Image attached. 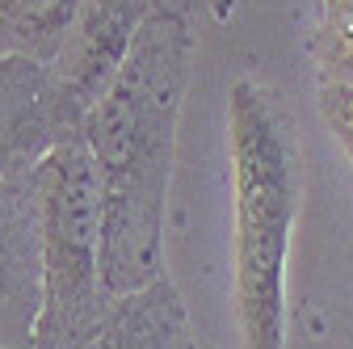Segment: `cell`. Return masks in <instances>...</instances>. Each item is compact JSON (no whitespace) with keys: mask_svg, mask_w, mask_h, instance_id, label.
I'll return each mask as SVG.
<instances>
[{"mask_svg":"<svg viewBox=\"0 0 353 349\" xmlns=\"http://www.w3.org/2000/svg\"><path fill=\"white\" fill-rule=\"evenodd\" d=\"M190 9L143 21L114 84L84 118V148L101 172V266L110 295H130L164 270V206L198 30Z\"/></svg>","mask_w":353,"mask_h":349,"instance_id":"1","label":"cell"},{"mask_svg":"<svg viewBox=\"0 0 353 349\" xmlns=\"http://www.w3.org/2000/svg\"><path fill=\"white\" fill-rule=\"evenodd\" d=\"M232 143V312L244 349H286V252L303 206V139L286 97L240 76L228 97Z\"/></svg>","mask_w":353,"mask_h":349,"instance_id":"2","label":"cell"},{"mask_svg":"<svg viewBox=\"0 0 353 349\" xmlns=\"http://www.w3.org/2000/svg\"><path fill=\"white\" fill-rule=\"evenodd\" d=\"M42 190V312L34 349H84L105 324L114 295L101 266V172L84 143L38 168Z\"/></svg>","mask_w":353,"mask_h":349,"instance_id":"3","label":"cell"},{"mask_svg":"<svg viewBox=\"0 0 353 349\" xmlns=\"http://www.w3.org/2000/svg\"><path fill=\"white\" fill-rule=\"evenodd\" d=\"M84 118L55 63L0 51V177H30L59 148L84 143Z\"/></svg>","mask_w":353,"mask_h":349,"instance_id":"4","label":"cell"},{"mask_svg":"<svg viewBox=\"0 0 353 349\" xmlns=\"http://www.w3.org/2000/svg\"><path fill=\"white\" fill-rule=\"evenodd\" d=\"M38 312H42L38 172L0 177V349H34Z\"/></svg>","mask_w":353,"mask_h":349,"instance_id":"5","label":"cell"},{"mask_svg":"<svg viewBox=\"0 0 353 349\" xmlns=\"http://www.w3.org/2000/svg\"><path fill=\"white\" fill-rule=\"evenodd\" d=\"M160 9H190V5L185 0H84L55 68L88 110L114 84L143 21ZM190 13H198V9H190Z\"/></svg>","mask_w":353,"mask_h":349,"instance_id":"6","label":"cell"},{"mask_svg":"<svg viewBox=\"0 0 353 349\" xmlns=\"http://www.w3.org/2000/svg\"><path fill=\"white\" fill-rule=\"evenodd\" d=\"M84 349H198L185 299L168 274L143 290L118 295L105 324Z\"/></svg>","mask_w":353,"mask_h":349,"instance_id":"7","label":"cell"},{"mask_svg":"<svg viewBox=\"0 0 353 349\" xmlns=\"http://www.w3.org/2000/svg\"><path fill=\"white\" fill-rule=\"evenodd\" d=\"M84 0H0V51L55 63Z\"/></svg>","mask_w":353,"mask_h":349,"instance_id":"8","label":"cell"},{"mask_svg":"<svg viewBox=\"0 0 353 349\" xmlns=\"http://www.w3.org/2000/svg\"><path fill=\"white\" fill-rule=\"evenodd\" d=\"M312 63H316V80L353 84V0H320Z\"/></svg>","mask_w":353,"mask_h":349,"instance_id":"9","label":"cell"},{"mask_svg":"<svg viewBox=\"0 0 353 349\" xmlns=\"http://www.w3.org/2000/svg\"><path fill=\"white\" fill-rule=\"evenodd\" d=\"M316 110H320L324 126L336 135V143L345 148V156L353 164V84L316 80Z\"/></svg>","mask_w":353,"mask_h":349,"instance_id":"10","label":"cell"},{"mask_svg":"<svg viewBox=\"0 0 353 349\" xmlns=\"http://www.w3.org/2000/svg\"><path fill=\"white\" fill-rule=\"evenodd\" d=\"M185 5H190V9H202V5H206V0H185Z\"/></svg>","mask_w":353,"mask_h":349,"instance_id":"11","label":"cell"}]
</instances>
